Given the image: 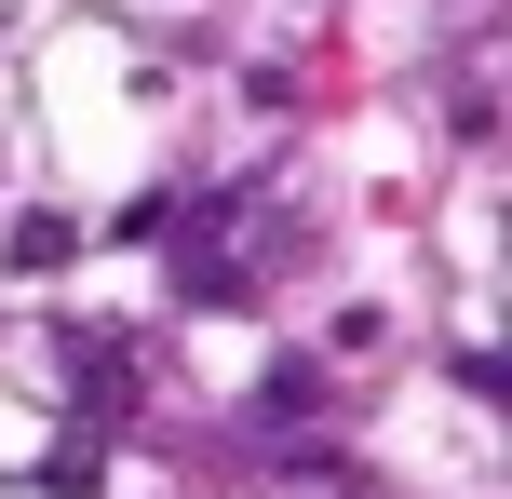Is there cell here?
<instances>
[{
    "label": "cell",
    "mask_w": 512,
    "mask_h": 499,
    "mask_svg": "<svg viewBox=\"0 0 512 499\" xmlns=\"http://www.w3.org/2000/svg\"><path fill=\"white\" fill-rule=\"evenodd\" d=\"M176 297H189V311H256V270L216 257V243H189V257H176Z\"/></svg>",
    "instance_id": "cell-2"
},
{
    "label": "cell",
    "mask_w": 512,
    "mask_h": 499,
    "mask_svg": "<svg viewBox=\"0 0 512 499\" xmlns=\"http://www.w3.org/2000/svg\"><path fill=\"white\" fill-rule=\"evenodd\" d=\"M68 378H81V392H68L81 432H122V419H135V351L108 338V324H81V338H68Z\"/></svg>",
    "instance_id": "cell-1"
},
{
    "label": "cell",
    "mask_w": 512,
    "mask_h": 499,
    "mask_svg": "<svg viewBox=\"0 0 512 499\" xmlns=\"http://www.w3.org/2000/svg\"><path fill=\"white\" fill-rule=\"evenodd\" d=\"M68 243H81L68 216H14V243H0V257H14V270H68Z\"/></svg>",
    "instance_id": "cell-4"
},
{
    "label": "cell",
    "mask_w": 512,
    "mask_h": 499,
    "mask_svg": "<svg viewBox=\"0 0 512 499\" xmlns=\"http://www.w3.org/2000/svg\"><path fill=\"white\" fill-rule=\"evenodd\" d=\"M41 486H54V499H95V432H81V446H54V459H41Z\"/></svg>",
    "instance_id": "cell-5"
},
{
    "label": "cell",
    "mask_w": 512,
    "mask_h": 499,
    "mask_svg": "<svg viewBox=\"0 0 512 499\" xmlns=\"http://www.w3.org/2000/svg\"><path fill=\"white\" fill-rule=\"evenodd\" d=\"M324 419V365H270L256 378V432H310Z\"/></svg>",
    "instance_id": "cell-3"
}]
</instances>
